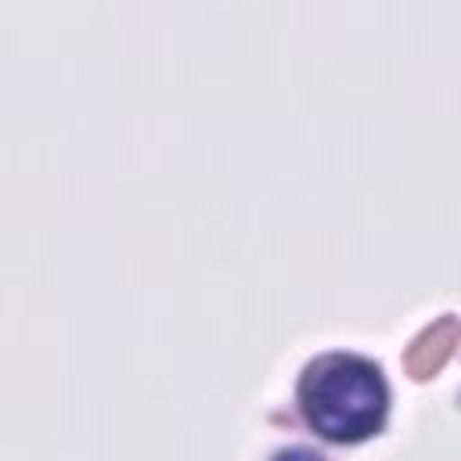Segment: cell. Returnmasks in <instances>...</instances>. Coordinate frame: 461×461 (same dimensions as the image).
<instances>
[{
	"mask_svg": "<svg viewBox=\"0 0 461 461\" xmlns=\"http://www.w3.org/2000/svg\"><path fill=\"white\" fill-rule=\"evenodd\" d=\"M454 346H457V321L447 313L443 321H436L432 328H425V331L411 342L403 364H407V371H411L414 378H429L432 371L443 367V360L454 353Z\"/></svg>",
	"mask_w": 461,
	"mask_h": 461,
	"instance_id": "cell-2",
	"label": "cell"
},
{
	"mask_svg": "<svg viewBox=\"0 0 461 461\" xmlns=\"http://www.w3.org/2000/svg\"><path fill=\"white\" fill-rule=\"evenodd\" d=\"M299 407L306 421L339 443H357L382 429L389 389L382 367L357 353H324L299 378Z\"/></svg>",
	"mask_w": 461,
	"mask_h": 461,
	"instance_id": "cell-1",
	"label": "cell"
}]
</instances>
